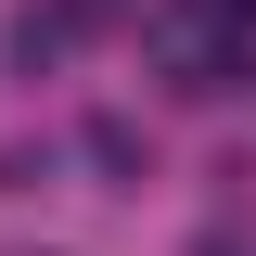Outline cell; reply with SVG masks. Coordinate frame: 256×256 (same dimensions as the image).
<instances>
[{
  "mask_svg": "<svg viewBox=\"0 0 256 256\" xmlns=\"http://www.w3.org/2000/svg\"><path fill=\"white\" fill-rule=\"evenodd\" d=\"M141 52H154L166 90H256V0H154L141 13Z\"/></svg>",
  "mask_w": 256,
  "mask_h": 256,
  "instance_id": "1",
  "label": "cell"
}]
</instances>
